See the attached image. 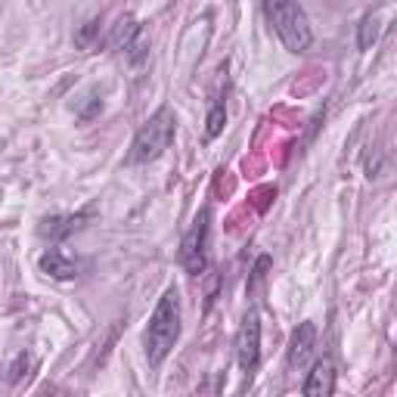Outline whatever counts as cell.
<instances>
[{
	"label": "cell",
	"instance_id": "ba28073f",
	"mask_svg": "<svg viewBox=\"0 0 397 397\" xmlns=\"http://www.w3.org/2000/svg\"><path fill=\"white\" fill-rule=\"evenodd\" d=\"M90 217V212H81V214H53V217H44L37 233H41L44 239H50V243H59V239L72 236L75 230L84 227V221Z\"/></svg>",
	"mask_w": 397,
	"mask_h": 397
},
{
	"label": "cell",
	"instance_id": "2e32d148",
	"mask_svg": "<svg viewBox=\"0 0 397 397\" xmlns=\"http://www.w3.org/2000/svg\"><path fill=\"white\" fill-rule=\"evenodd\" d=\"M382 171H385V155L379 146H372V152L367 155V177L376 181V177H382Z\"/></svg>",
	"mask_w": 397,
	"mask_h": 397
},
{
	"label": "cell",
	"instance_id": "4fadbf2b",
	"mask_svg": "<svg viewBox=\"0 0 397 397\" xmlns=\"http://www.w3.org/2000/svg\"><path fill=\"white\" fill-rule=\"evenodd\" d=\"M137 28H140V22H137V19H130V16H124L118 25H115L112 37H109V47H112V50H124V44H128L130 37L137 35Z\"/></svg>",
	"mask_w": 397,
	"mask_h": 397
},
{
	"label": "cell",
	"instance_id": "3957f363",
	"mask_svg": "<svg viewBox=\"0 0 397 397\" xmlns=\"http://www.w3.org/2000/svg\"><path fill=\"white\" fill-rule=\"evenodd\" d=\"M174 134H177L174 112H171L168 106H161L159 112H155L152 118L137 130L134 143H130L128 161H130V165H149V161H155L171 143H174Z\"/></svg>",
	"mask_w": 397,
	"mask_h": 397
},
{
	"label": "cell",
	"instance_id": "5bb4252c",
	"mask_svg": "<svg viewBox=\"0 0 397 397\" xmlns=\"http://www.w3.org/2000/svg\"><path fill=\"white\" fill-rule=\"evenodd\" d=\"M97 37H99V19H90V22H84V25L75 31V47L78 50H90Z\"/></svg>",
	"mask_w": 397,
	"mask_h": 397
},
{
	"label": "cell",
	"instance_id": "7a4b0ae2",
	"mask_svg": "<svg viewBox=\"0 0 397 397\" xmlns=\"http://www.w3.org/2000/svg\"><path fill=\"white\" fill-rule=\"evenodd\" d=\"M264 16L274 25L276 37L289 53H305L314 44V28H310L305 10L295 0H261Z\"/></svg>",
	"mask_w": 397,
	"mask_h": 397
},
{
	"label": "cell",
	"instance_id": "8992f818",
	"mask_svg": "<svg viewBox=\"0 0 397 397\" xmlns=\"http://www.w3.org/2000/svg\"><path fill=\"white\" fill-rule=\"evenodd\" d=\"M314 348H317V326L307 320V323H301L298 329L292 332L289 354H286V363H289V369H305L307 360L314 357Z\"/></svg>",
	"mask_w": 397,
	"mask_h": 397
},
{
	"label": "cell",
	"instance_id": "8fae6325",
	"mask_svg": "<svg viewBox=\"0 0 397 397\" xmlns=\"http://www.w3.org/2000/svg\"><path fill=\"white\" fill-rule=\"evenodd\" d=\"M379 31H382V19H379L376 13H367L360 19V25H357V47H360V50H369V47L379 41Z\"/></svg>",
	"mask_w": 397,
	"mask_h": 397
},
{
	"label": "cell",
	"instance_id": "30bf717a",
	"mask_svg": "<svg viewBox=\"0 0 397 397\" xmlns=\"http://www.w3.org/2000/svg\"><path fill=\"white\" fill-rule=\"evenodd\" d=\"M149 47H152V41H149V31H146L143 25H140V28H137V35L130 37L128 44H124V50H121V53H124V59H128L130 66L140 68L146 59H149Z\"/></svg>",
	"mask_w": 397,
	"mask_h": 397
},
{
	"label": "cell",
	"instance_id": "6da1fadb",
	"mask_svg": "<svg viewBox=\"0 0 397 397\" xmlns=\"http://www.w3.org/2000/svg\"><path fill=\"white\" fill-rule=\"evenodd\" d=\"M177 338H181V292L171 286L159 298V305H155L149 317V326L143 332V348H146L149 367H159L174 351Z\"/></svg>",
	"mask_w": 397,
	"mask_h": 397
},
{
	"label": "cell",
	"instance_id": "e0dca14e",
	"mask_svg": "<svg viewBox=\"0 0 397 397\" xmlns=\"http://www.w3.org/2000/svg\"><path fill=\"white\" fill-rule=\"evenodd\" d=\"M84 99H87V103L78 109V121H90V118H97V115L103 112V99H99L97 93H90V97H84Z\"/></svg>",
	"mask_w": 397,
	"mask_h": 397
},
{
	"label": "cell",
	"instance_id": "9c48e42d",
	"mask_svg": "<svg viewBox=\"0 0 397 397\" xmlns=\"http://www.w3.org/2000/svg\"><path fill=\"white\" fill-rule=\"evenodd\" d=\"M37 267H41V274L53 276V279H75L78 276V261L68 258L62 248H47L41 255V261H37Z\"/></svg>",
	"mask_w": 397,
	"mask_h": 397
},
{
	"label": "cell",
	"instance_id": "52a82bcc",
	"mask_svg": "<svg viewBox=\"0 0 397 397\" xmlns=\"http://www.w3.org/2000/svg\"><path fill=\"white\" fill-rule=\"evenodd\" d=\"M301 391H305V397H329L332 391H336V363H332L329 357L317 360L314 369L307 372Z\"/></svg>",
	"mask_w": 397,
	"mask_h": 397
},
{
	"label": "cell",
	"instance_id": "9a60e30c",
	"mask_svg": "<svg viewBox=\"0 0 397 397\" xmlns=\"http://www.w3.org/2000/svg\"><path fill=\"white\" fill-rule=\"evenodd\" d=\"M31 363H35V360H31V354H28V351H22V354H19V357H16V360L10 363V369H6V382H10V385H19L22 379L28 376Z\"/></svg>",
	"mask_w": 397,
	"mask_h": 397
},
{
	"label": "cell",
	"instance_id": "5b68a950",
	"mask_svg": "<svg viewBox=\"0 0 397 397\" xmlns=\"http://www.w3.org/2000/svg\"><path fill=\"white\" fill-rule=\"evenodd\" d=\"M236 360L243 372H255L261 363V317L258 310H248V317L243 320L239 329V341H236Z\"/></svg>",
	"mask_w": 397,
	"mask_h": 397
},
{
	"label": "cell",
	"instance_id": "277c9868",
	"mask_svg": "<svg viewBox=\"0 0 397 397\" xmlns=\"http://www.w3.org/2000/svg\"><path fill=\"white\" fill-rule=\"evenodd\" d=\"M208 243H212V212H199L196 224L190 227V233L183 236L181 243V252H177V261H181V267L186 274L199 276L205 274L208 267Z\"/></svg>",
	"mask_w": 397,
	"mask_h": 397
},
{
	"label": "cell",
	"instance_id": "7c38bea8",
	"mask_svg": "<svg viewBox=\"0 0 397 397\" xmlns=\"http://www.w3.org/2000/svg\"><path fill=\"white\" fill-rule=\"evenodd\" d=\"M224 124H227V106H224V99H214L212 109H208V118H205V134H208V140L221 137Z\"/></svg>",
	"mask_w": 397,
	"mask_h": 397
}]
</instances>
